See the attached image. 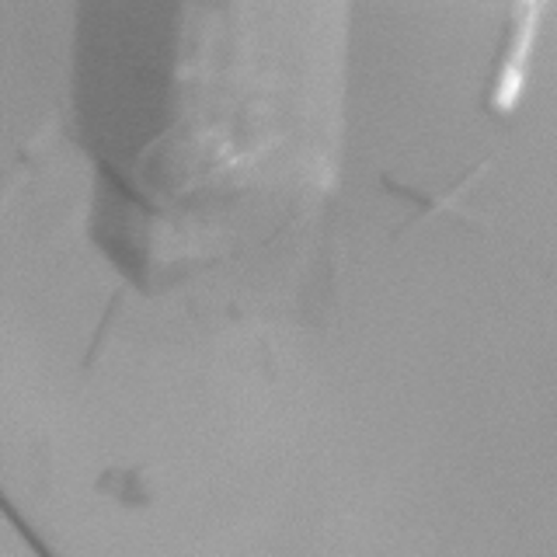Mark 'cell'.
<instances>
[{
  "label": "cell",
  "mask_w": 557,
  "mask_h": 557,
  "mask_svg": "<svg viewBox=\"0 0 557 557\" xmlns=\"http://www.w3.org/2000/svg\"><path fill=\"white\" fill-rule=\"evenodd\" d=\"M104 481H112V495L115 498H126V502H139L144 495H139V481L129 478V474H112V478H104Z\"/></svg>",
  "instance_id": "6da1fadb"
}]
</instances>
